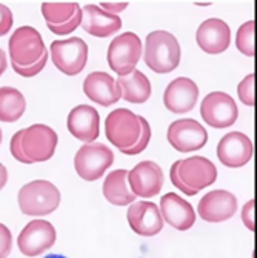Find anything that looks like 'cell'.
I'll return each mask as SVG.
<instances>
[{
  "mask_svg": "<svg viewBox=\"0 0 257 258\" xmlns=\"http://www.w3.org/2000/svg\"><path fill=\"white\" fill-rule=\"evenodd\" d=\"M7 181H8V169L0 163V190L5 187Z\"/></svg>",
  "mask_w": 257,
  "mask_h": 258,
  "instance_id": "38",
  "label": "cell"
},
{
  "mask_svg": "<svg viewBox=\"0 0 257 258\" xmlns=\"http://www.w3.org/2000/svg\"><path fill=\"white\" fill-rule=\"evenodd\" d=\"M68 131L80 142L92 143L100 134V117L94 106L79 105L68 114Z\"/></svg>",
  "mask_w": 257,
  "mask_h": 258,
  "instance_id": "18",
  "label": "cell"
},
{
  "mask_svg": "<svg viewBox=\"0 0 257 258\" xmlns=\"http://www.w3.org/2000/svg\"><path fill=\"white\" fill-rule=\"evenodd\" d=\"M46 61H48V51H45L43 55L34 64H29V67H17V64H13V70L16 71V74L22 77H34L42 73V70L46 67Z\"/></svg>",
  "mask_w": 257,
  "mask_h": 258,
  "instance_id": "30",
  "label": "cell"
},
{
  "mask_svg": "<svg viewBox=\"0 0 257 258\" xmlns=\"http://www.w3.org/2000/svg\"><path fill=\"white\" fill-rule=\"evenodd\" d=\"M177 174L180 181L186 187L194 189L197 192L203 187L211 186L217 180V168L214 166V163L200 155L180 160Z\"/></svg>",
  "mask_w": 257,
  "mask_h": 258,
  "instance_id": "13",
  "label": "cell"
},
{
  "mask_svg": "<svg viewBox=\"0 0 257 258\" xmlns=\"http://www.w3.org/2000/svg\"><path fill=\"white\" fill-rule=\"evenodd\" d=\"M77 8L80 7L76 2H45L40 7L46 25H62L71 20Z\"/></svg>",
  "mask_w": 257,
  "mask_h": 258,
  "instance_id": "26",
  "label": "cell"
},
{
  "mask_svg": "<svg viewBox=\"0 0 257 258\" xmlns=\"http://www.w3.org/2000/svg\"><path fill=\"white\" fill-rule=\"evenodd\" d=\"M168 143L179 152L202 149L208 142L207 129L194 118H180L170 124L167 133Z\"/></svg>",
  "mask_w": 257,
  "mask_h": 258,
  "instance_id": "11",
  "label": "cell"
},
{
  "mask_svg": "<svg viewBox=\"0 0 257 258\" xmlns=\"http://www.w3.org/2000/svg\"><path fill=\"white\" fill-rule=\"evenodd\" d=\"M114 161L113 151L102 143H86L74 157V169L85 181L99 180Z\"/></svg>",
  "mask_w": 257,
  "mask_h": 258,
  "instance_id": "6",
  "label": "cell"
},
{
  "mask_svg": "<svg viewBox=\"0 0 257 258\" xmlns=\"http://www.w3.org/2000/svg\"><path fill=\"white\" fill-rule=\"evenodd\" d=\"M197 212L208 223H222L230 220L237 212V199L233 192L216 189L202 197Z\"/></svg>",
  "mask_w": 257,
  "mask_h": 258,
  "instance_id": "15",
  "label": "cell"
},
{
  "mask_svg": "<svg viewBox=\"0 0 257 258\" xmlns=\"http://www.w3.org/2000/svg\"><path fill=\"white\" fill-rule=\"evenodd\" d=\"M13 249V235L11 231L4 223H0V258H8Z\"/></svg>",
  "mask_w": 257,
  "mask_h": 258,
  "instance_id": "32",
  "label": "cell"
},
{
  "mask_svg": "<svg viewBox=\"0 0 257 258\" xmlns=\"http://www.w3.org/2000/svg\"><path fill=\"white\" fill-rule=\"evenodd\" d=\"M142 134L139 115L133 111L119 108L108 114L105 120V136L119 151L130 149L136 145Z\"/></svg>",
  "mask_w": 257,
  "mask_h": 258,
  "instance_id": "3",
  "label": "cell"
},
{
  "mask_svg": "<svg viewBox=\"0 0 257 258\" xmlns=\"http://www.w3.org/2000/svg\"><path fill=\"white\" fill-rule=\"evenodd\" d=\"M254 208H255V202L254 199H251L249 202L245 203V206L242 208V221L246 226V229H249L251 232L255 231V218H254Z\"/></svg>",
  "mask_w": 257,
  "mask_h": 258,
  "instance_id": "34",
  "label": "cell"
},
{
  "mask_svg": "<svg viewBox=\"0 0 257 258\" xmlns=\"http://www.w3.org/2000/svg\"><path fill=\"white\" fill-rule=\"evenodd\" d=\"M19 208L25 215L45 217L53 214L60 205V192L48 180H33L20 187Z\"/></svg>",
  "mask_w": 257,
  "mask_h": 258,
  "instance_id": "2",
  "label": "cell"
},
{
  "mask_svg": "<svg viewBox=\"0 0 257 258\" xmlns=\"http://www.w3.org/2000/svg\"><path fill=\"white\" fill-rule=\"evenodd\" d=\"M22 129L20 131H17L14 136H13V139H11V145H10V149H11V154H13V157L17 160V161H20V163H25V165H31V161L23 155V152H22V145H20V142H22Z\"/></svg>",
  "mask_w": 257,
  "mask_h": 258,
  "instance_id": "33",
  "label": "cell"
},
{
  "mask_svg": "<svg viewBox=\"0 0 257 258\" xmlns=\"http://www.w3.org/2000/svg\"><path fill=\"white\" fill-rule=\"evenodd\" d=\"M54 67L67 76H77L88 61V45L80 37L54 40L49 46Z\"/></svg>",
  "mask_w": 257,
  "mask_h": 258,
  "instance_id": "5",
  "label": "cell"
},
{
  "mask_svg": "<svg viewBox=\"0 0 257 258\" xmlns=\"http://www.w3.org/2000/svg\"><path fill=\"white\" fill-rule=\"evenodd\" d=\"M254 28H255L254 20H248L239 28L237 36H236V46L246 57H254V54H255V51H254Z\"/></svg>",
  "mask_w": 257,
  "mask_h": 258,
  "instance_id": "27",
  "label": "cell"
},
{
  "mask_svg": "<svg viewBox=\"0 0 257 258\" xmlns=\"http://www.w3.org/2000/svg\"><path fill=\"white\" fill-rule=\"evenodd\" d=\"M116 82L120 88L122 99L128 103L140 105L151 97V83L148 77L139 70H134L130 74L119 77Z\"/></svg>",
  "mask_w": 257,
  "mask_h": 258,
  "instance_id": "24",
  "label": "cell"
},
{
  "mask_svg": "<svg viewBox=\"0 0 257 258\" xmlns=\"http://www.w3.org/2000/svg\"><path fill=\"white\" fill-rule=\"evenodd\" d=\"M26 109L23 94L11 86L0 88V121H17Z\"/></svg>",
  "mask_w": 257,
  "mask_h": 258,
  "instance_id": "25",
  "label": "cell"
},
{
  "mask_svg": "<svg viewBox=\"0 0 257 258\" xmlns=\"http://www.w3.org/2000/svg\"><path fill=\"white\" fill-rule=\"evenodd\" d=\"M179 163H180V160H177V161H174L173 163V166H171V171H170V178H171V183L180 190V192H183V194H186V196H196L197 194V190H194V189H189V187H186L182 181H180V178H179V174H177V169H179Z\"/></svg>",
  "mask_w": 257,
  "mask_h": 258,
  "instance_id": "36",
  "label": "cell"
},
{
  "mask_svg": "<svg viewBox=\"0 0 257 258\" xmlns=\"http://www.w3.org/2000/svg\"><path fill=\"white\" fill-rule=\"evenodd\" d=\"M130 228L140 237H154L164 229L159 206L151 202H134L126 212Z\"/></svg>",
  "mask_w": 257,
  "mask_h": 258,
  "instance_id": "16",
  "label": "cell"
},
{
  "mask_svg": "<svg viewBox=\"0 0 257 258\" xmlns=\"http://www.w3.org/2000/svg\"><path fill=\"white\" fill-rule=\"evenodd\" d=\"M139 121H140V124H142V134H140L139 140L136 142V145H134L133 148L120 151V152L125 154V155H137V154L143 152V151L146 149L149 140H151V127H149L148 120H146L145 117H140V115H139Z\"/></svg>",
  "mask_w": 257,
  "mask_h": 258,
  "instance_id": "28",
  "label": "cell"
},
{
  "mask_svg": "<svg viewBox=\"0 0 257 258\" xmlns=\"http://www.w3.org/2000/svg\"><path fill=\"white\" fill-rule=\"evenodd\" d=\"M159 211L162 220L177 231H188L196 223V212L192 206L174 192H168L160 199Z\"/></svg>",
  "mask_w": 257,
  "mask_h": 258,
  "instance_id": "20",
  "label": "cell"
},
{
  "mask_svg": "<svg viewBox=\"0 0 257 258\" xmlns=\"http://www.w3.org/2000/svg\"><path fill=\"white\" fill-rule=\"evenodd\" d=\"M164 171L154 161H140L130 172H128V183L130 190L136 197L151 199L162 190L164 186Z\"/></svg>",
  "mask_w": 257,
  "mask_h": 258,
  "instance_id": "12",
  "label": "cell"
},
{
  "mask_svg": "<svg viewBox=\"0 0 257 258\" xmlns=\"http://www.w3.org/2000/svg\"><path fill=\"white\" fill-rule=\"evenodd\" d=\"M143 60L157 74L173 73L180 63V45L168 31H152L146 36Z\"/></svg>",
  "mask_w": 257,
  "mask_h": 258,
  "instance_id": "1",
  "label": "cell"
},
{
  "mask_svg": "<svg viewBox=\"0 0 257 258\" xmlns=\"http://www.w3.org/2000/svg\"><path fill=\"white\" fill-rule=\"evenodd\" d=\"M104 197L114 206H128L136 202V196L128 189V171L116 169L107 175L102 186Z\"/></svg>",
  "mask_w": 257,
  "mask_h": 258,
  "instance_id": "23",
  "label": "cell"
},
{
  "mask_svg": "<svg viewBox=\"0 0 257 258\" xmlns=\"http://www.w3.org/2000/svg\"><path fill=\"white\" fill-rule=\"evenodd\" d=\"M8 49L13 64L17 67L34 64L46 51L40 32L33 26L17 28L8 42Z\"/></svg>",
  "mask_w": 257,
  "mask_h": 258,
  "instance_id": "7",
  "label": "cell"
},
{
  "mask_svg": "<svg viewBox=\"0 0 257 258\" xmlns=\"http://www.w3.org/2000/svg\"><path fill=\"white\" fill-rule=\"evenodd\" d=\"M13 13L11 10L4 5V4H0V37L5 36L7 32H10V29L13 28Z\"/></svg>",
  "mask_w": 257,
  "mask_h": 258,
  "instance_id": "35",
  "label": "cell"
},
{
  "mask_svg": "<svg viewBox=\"0 0 257 258\" xmlns=\"http://www.w3.org/2000/svg\"><path fill=\"white\" fill-rule=\"evenodd\" d=\"M8 67V60H7V54L4 49H0V76H2L7 71Z\"/></svg>",
  "mask_w": 257,
  "mask_h": 258,
  "instance_id": "39",
  "label": "cell"
},
{
  "mask_svg": "<svg viewBox=\"0 0 257 258\" xmlns=\"http://www.w3.org/2000/svg\"><path fill=\"white\" fill-rule=\"evenodd\" d=\"M2 140H4V136H2V129H0V143H2Z\"/></svg>",
  "mask_w": 257,
  "mask_h": 258,
  "instance_id": "41",
  "label": "cell"
},
{
  "mask_svg": "<svg viewBox=\"0 0 257 258\" xmlns=\"http://www.w3.org/2000/svg\"><path fill=\"white\" fill-rule=\"evenodd\" d=\"M254 146L243 133H230L223 136L217 145V157L227 168H242L252 158Z\"/></svg>",
  "mask_w": 257,
  "mask_h": 258,
  "instance_id": "14",
  "label": "cell"
},
{
  "mask_svg": "<svg viewBox=\"0 0 257 258\" xmlns=\"http://www.w3.org/2000/svg\"><path fill=\"white\" fill-rule=\"evenodd\" d=\"M196 40L207 54H222L231 43V29L220 19H208L197 28Z\"/></svg>",
  "mask_w": 257,
  "mask_h": 258,
  "instance_id": "19",
  "label": "cell"
},
{
  "mask_svg": "<svg viewBox=\"0 0 257 258\" xmlns=\"http://www.w3.org/2000/svg\"><path fill=\"white\" fill-rule=\"evenodd\" d=\"M254 80H255V76H254V73H251L237 86V94H239L240 102L245 106H251V108L255 103V99H254Z\"/></svg>",
  "mask_w": 257,
  "mask_h": 258,
  "instance_id": "29",
  "label": "cell"
},
{
  "mask_svg": "<svg viewBox=\"0 0 257 258\" xmlns=\"http://www.w3.org/2000/svg\"><path fill=\"white\" fill-rule=\"evenodd\" d=\"M100 8L104 11L110 13V14H116L117 16V13H120V11L128 8V2H102Z\"/></svg>",
  "mask_w": 257,
  "mask_h": 258,
  "instance_id": "37",
  "label": "cell"
},
{
  "mask_svg": "<svg viewBox=\"0 0 257 258\" xmlns=\"http://www.w3.org/2000/svg\"><path fill=\"white\" fill-rule=\"evenodd\" d=\"M200 115L207 124L216 129H225L236 123L239 118V108L230 94L214 91L202 100Z\"/></svg>",
  "mask_w": 257,
  "mask_h": 258,
  "instance_id": "9",
  "label": "cell"
},
{
  "mask_svg": "<svg viewBox=\"0 0 257 258\" xmlns=\"http://www.w3.org/2000/svg\"><path fill=\"white\" fill-rule=\"evenodd\" d=\"M197 99H199V88L188 77L174 79L167 86L164 94V103L167 109L174 114L189 112L196 106Z\"/></svg>",
  "mask_w": 257,
  "mask_h": 258,
  "instance_id": "17",
  "label": "cell"
},
{
  "mask_svg": "<svg viewBox=\"0 0 257 258\" xmlns=\"http://www.w3.org/2000/svg\"><path fill=\"white\" fill-rule=\"evenodd\" d=\"M57 240L56 228L46 220H33L17 237V246L25 256H37L54 246Z\"/></svg>",
  "mask_w": 257,
  "mask_h": 258,
  "instance_id": "10",
  "label": "cell"
},
{
  "mask_svg": "<svg viewBox=\"0 0 257 258\" xmlns=\"http://www.w3.org/2000/svg\"><path fill=\"white\" fill-rule=\"evenodd\" d=\"M22 131V152L31 163L48 161L54 155L59 137L53 127L37 123Z\"/></svg>",
  "mask_w": 257,
  "mask_h": 258,
  "instance_id": "8",
  "label": "cell"
},
{
  "mask_svg": "<svg viewBox=\"0 0 257 258\" xmlns=\"http://www.w3.org/2000/svg\"><path fill=\"white\" fill-rule=\"evenodd\" d=\"M142 40L134 32H123L108 46V64L119 77L130 74L142 57Z\"/></svg>",
  "mask_w": 257,
  "mask_h": 258,
  "instance_id": "4",
  "label": "cell"
},
{
  "mask_svg": "<svg viewBox=\"0 0 257 258\" xmlns=\"http://www.w3.org/2000/svg\"><path fill=\"white\" fill-rule=\"evenodd\" d=\"M82 23V8H77L74 17L65 23H62V25H48L49 31L54 32V34H59V36H67L70 34V32L76 31V28Z\"/></svg>",
  "mask_w": 257,
  "mask_h": 258,
  "instance_id": "31",
  "label": "cell"
},
{
  "mask_svg": "<svg viewBox=\"0 0 257 258\" xmlns=\"http://www.w3.org/2000/svg\"><path fill=\"white\" fill-rule=\"evenodd\" d=\"M83 92L88 99L100 106H111L122 99V92L117 82L102 71L88 74L83 82Z\"/></svg>",
  "mask_w": 257,
  "mask_h": 258,
  "instance_id": "21",
  "label": "cell"
},
{
  "mask_svg": "<svg viewBox=\"0 0 257 258\" xmlns=\"http://www.w3.org/2000/svg\"><path fill=\"white\" fill-rule=\"evenodd\" d=\"M45 258H67L65 255H60V253H48Z\"/></svg>",
  "mask_w": 257,
  "mask_h": 258,
  "instance_id": "40",
  "label": "cell"
},
{
  "mask_svg": "<svg viewBox=\"0 0 257 258\" xmlns=\"http://www.w3.org/2000/svg\"><path fill=\"white\" fill-rule=\"evenodd\" d=\"M85 32L94 37H110L122 28V19L116 14L104 11L100 7L89 4L82 8V23Z\"/></svg>",
  "mask_w": 257,
  "mask_h": 258,
  "instance_id": "22",
  "label": "cell"
}]
</instances>
